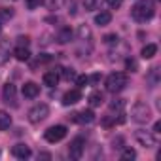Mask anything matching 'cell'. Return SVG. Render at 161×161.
<instances>
[{
	"instance_id": "obj_5",
	"label": "cell",
	"mask_w": 161,
	"mask_h": 161,
	"mask_svg": "<svg viewBox=\"0 0 161 161\" xmlns=\"http://www.w3.org/2000/svg\"><path fill=\"white\" fill-rule=\"evenodd\" d=\"M64 136H66V127H64V125H53V127H49V129L44 133V138H46L47 142H51V144L63 140Z\"/></svg>"
},
{
	"instance_id": "obj_35",
	"label": "cell",
	"mask_w": 161,
	"mask_h": 161,
	"mask_svg": "<svg viewBox=\"0 0 161 161\" xmlns=\"http://www.w3.org/2000/svg\"><path fill=\"white\" fill-rule=\"evenodd\" d=\"M112 144H114V150H116V148L119 150V148H123V146H121V144H123V138H121V136H118V138H114V142H112Z\"/></svg>"
},
{
	"instance_id": "obj_28",
	"label": "cell",
	"mask_w": 161,
	"mask_h": 161,
	"mask_svg": "<svg viewBox=\"0 0 161 161\" xmlns=\"http://www.w3.org/2000/svg\"><path fill=\"white\" fill-rule=\"evenodd\" d=\"M118 40H119L118 34H106L104 36V44L106 46H114V44H118Z\"/></svg>"
},
{
	"instance_id": "obj_24",
	"label": "cell",
	"mask_w": 161,
	"mask_h": 161,
	"mask_svg": "<svg viewBox=\"0 0 161 161\" xmlns=\"http://www.w3.org/2000/svg\"><path fill=\"white\" fill-rule=\"evenodd\" d=\"M136 157V152L133 150V148H125L123 152H121V161H133Z\"/></svg>"
},
{
	"instance_id": "obj_17",
	"label": "cell",
	"mask_w": 161,
	"mask_h": 161,
	"mask_svg": "<svg viewBox=\"0 0 161 161\" xmlns=\"http://www.w3.org/2000/svg\"><path fill=\"white\" fill-rule=\"evenodd\" d=\"M14 55H15L17 61H29V59H31V51H29L27 46H17V47L14 49Z\"/></svg>"
},
{
	"instance_id": "obj_31",
	"label": "cell",
	"mask_w": 161,
	"mask_h": 161,
	"mask_svg": "<svg viewBox=\"0 0 161 161\" xmlns=\"http://www.w3.org/2000/svg\"><path fill=\"white\" fill-rule=\"evenodd\" d=\"M106 4L112 8V10H118V8H121V4H123V0H106Z\"/></svg>"
},
{
	"instance_id": "obj_21",
	"label": "cell",
	"mask_w": 161,
	"mask_h": 161,
	"mask_svg": "<svg viewBox=\"0 0 161 161\" xmlns=\"http://www.w3.org/2000/svg\"><path fill=\"white\" fill-rule=\"evenodd\" d=\"M155 53H157V46L155 44H146L142 47V53L140 55H142V59H152Z\"/></svg>"
},
{
	"instance_id": "obj_1",
	"label": "cell",
	"mask_w": 161,
	"mask_h": 161,
	"mask_svg": "<svg viewBox=\"0 0 161 161\" xmlns=\"http://www.w3.org/2000/svg\"><path fill=\"white\" fill-rule=\"evenodd\" d=\"M155 14V2L153 0H138V2L131 8V15L138 23H146L153 17Z\"/></svg>"
},
{
	"instance_id": "obj_13",
	"label": "cell",
	"mask_w": 161,
	"mask_h": 161,
	"mask_svg": "<svg viewBox=\"0 0 161 161\" xmlns=\"http://www.w3.org/2000/svg\"><path fill=\"white\" fill-rule=\"evenodd\" d=\"M59 78H61V70H49V72H46L44 74V86H47V87H55L57 84H59Z\"/></svg>"
},
{
	"instance_id": "obj_12",
	"label": "cell",
	"mask_w": 161,
	"mask_h": 161,
	"mask_svg": "<svg viewBox=\"0 0 161 161\" xmlns=\"http://www.w3.org/2000/svg\"><path fill=\"white\" fill-rule=\"evenodd\" d=\"M78 101H82V93L80 89H70L63 95V104L64 106H70V104H76Z\"/></svg>"
},
{
	"instance_id": "obj_10",
	"label": "cell",
	"mask_w": 161,
	"mask_h": 161,
	"mask_svg": "<svg viewBox=\"0 0 161 161\" xmlns=\"http://www.w3.org/2000/svg\"><path fill=\"white\" fill-rule=\"evenodd\" d=\"M12 55V42L10 38H2L0 40V66H2Z\"/></svg>"
},
{
	"instance_id": "obj_11",
	"label": "cell",
	"mask_w": 161,
	"mask_h": 161,
	"mask_svg": "<svg viewBox=\"0 0 161 161\" xmlns=\"http://www.w3.org/2000/svg\"><path fill=\"white\" fill-rule=\"evenodd\" d=\"M12 155L17 157V159H29L32 155V152H31V148L27 144H15L12 148Z\"/></svg>"
},
{
	"instance_id": "obj_18",
	"label": "cell",
	"mask_w": 161,
	"mask_h": 161,
	"mask_svg": "<svg viewBox=\"0 0 161 161\" xmlns=\"http://www.w3.org/2000/svg\"><path fill=\"white\" fill-rule=\"evenodd\" d=\"M110 21H112V14H110V12H101V14L95 15V23H97L99 27H106Z\"/></svg>"
},
{
	"instance_id": "obj_14",
	"label": "cell",
	"mask_w": 161,
	"mask_h": 161,
	"mask_svg": "<svg viewBox=\"0 0 161 161\" xmlns=\"http://www.w3.org/2000/svg\"><path fill=\"white\" fill-rule=\"evenodd\" d=\"M40 95V86H36L34 82H27L23 86V97L25 99H36Z\"/></svg>"
},
{
	"instance_id": "obj_6",
	"label": "cell",
	"mask_w": 161,
	"mask_h": 161,
	"mask_svg": "<svg viewBox=\"0 0 161 161\" xmlns=\"http://www.w3.org/2000/svg\"><path fill=\"white\" fill-rule=\"evenodd\" d=\"M84 150H86V140L82 136H76L68 144V155H70V159H80V157L84 155Z\"/></svg>"
},
{
	"instance_id": "obj_30",
	"label": "cell",
	"mask_w": 161,
	"mask_h": 161,
	"mask_svg": "<svg viewBox=\"0 0 161 161\" xmlns=\"http://www.w3.org/2000/svg\"><path fill=\"white\" fill-rule=\"evenodd\" d=\"M76 84H78V87H86L89 84V78L87 76H80V78H76Z\"/></svg>"
},
{
	"instance_id": "obj_3",
	"label": "cell",
	"mask_w": 161,
	"mask_h": 161,
	"mask_svg": "<svg viewBox=\"0 0 161 161\" xmlns=\"http://www.w3.org/2000/svg\"><path fill=\"white\" fill-rule=\"evenodd\" d=\"M131 118L136 121V123H148L150 118H152V112H150V106L142 101H136L133 106H131Z\"/></svg>"
},
{
	"instance_id": "obj_23",
	"label": "cell",
	"mask_w": 161,
	"mask_h": 161,
	"mask_svg": "<svg viewBox=\"0 0 161 161\" xmlns=\"http://www.w3.org/2000/svg\"><path fill=\"white\" fill-rule=\"evenodd\" d=\"M14 17V10L12 8H0V23L2 21H10Z\"/></svg>"
},
{
	"instance_id": "obj_33",
	"label": "cell",
	"mask_w": 161,
	"mask_h": 161,
	"mask_svg": "<svg viewBox=\"0 0 161 161\" xmlns=\"http://www.w3.org/2000/svg\"><path fill=\"white\" fill-rule=\"evenodd\" d=\"M64 2H66V0H53V2L49 4V8H51V10H59Z\"/></svg>"
},
{
	"instance_id": "obj_29",
	"label": "cell",
	"mask_w": 161,
	"mask_h": 161,
	"mask_svg": "<svg viewBox=\"0 0 161 161\" xmlns=\"http://www.w3.org/2000/svg\"><path fill=\"white\" fill-rule=\"evenodd\" d=\"M125 66H127V70H131V72H136V68H138V64H136L135 59H127V61H125Z\"/></svg>"
},
{
	"instance_id": "obj_19",
	"label": "cell",
	"mask_w": 161,
	"mask_h": 161,
	"mask_svg": "<svg viewBox=\"0 0 161 161\" xmlns=\"http://www.w3.org/2000/svg\"><path fill=\"white\" fill-rule=\"evenodd\" d=\"M87 101H89V104L95 108V106H101V104L104 103V95H103L101 91H93V93L89 95V99H87Z\"/></svg>"
},
{
	"instance_id": "obj_9",
	"label": "cell",
	"mask_w": 161,
	"mask_h": 161,
	"mask_svg": "<svg viewBox=\"0 0 161 161\" xmlns=\"http://www.w3.org/2000/svg\"><path fill=\"white\" fill-rule=\"evenodd\" d=\"M2 97H4V103L12 108L17 106V89L14 84H6L4 86V91H2Z\"/></svg>"
},
{
	"instance_id": "obj_25",
	"label": "cell",
	"mask_w": 161,
	"mask_h": 161,
	"mask_svg": "<svg viewBox=\"0 0 161 161\" xmlns=\"http://www.w3.org/2000/svg\"><path fill=\"white\" fill-rule=\"evenodd\" d=\"M101 2H103V0H84V8L87 12H93V10H97L101 6Z\"/></svg>"
},
{
	"instance_id": "obj_16",
	"label": "cell",
	"mask_w": 161,
	"mask_h": 161,
	"mask_svg": "<svg viewBox=\"0 0 161 161\" xmlns=\"http://www.w3.org/2000/svg\"><path fill=\"white\" fill-rule=\"evenodd\" d=\"M78 38L82 40V42H87V44H91V40H93L91 29H89L87 25H80V29H78Z\"/></svg>"
},
{
	"instance_id": "obj_20",
	"label": "cell",
	"mask_w": 161,
	"mask_h": 161,
	"mask_svg": "<svg viewBox=\"0 0 161 161\" xmlns=\"http://www.w3.org/2000/svg\"><path fill=\"white\" fill-rule=\"evenodd\" d=\"M12 125V116L4 110H0V131H6Z\"/></svg>"
},
{
	"instance_id": "obj_8",
	"label": "cell",
	"mask_w": 161,
	"mask_h": 161,
	"mask_svg": "<svg viewBox=\"0 0 161 161\" xmlns=\"http://www.w3.org/2000/svg\"><path fill=\"white\" fill-rule=\"evenodd\" d=\"M135 138H136V142H138L140 146H144V148H153V146L157 144L155 135L150 133V131H136V133H135Z\"/></svg>"
},
{
	"instance_id": "obj_4",
	"label": "cell",
	"mask_w": 161,
	"mask_h": 161,
	"mask_svg": "<svg viewBox=\"0 0 161 161\" xmlns=\"http://www.w3.org/2000/svg\"><path fill=\"white\" fill-rule=\"evenodd\" d=\"M49 116V106L46 103H38L29 110V121L31 123H40Z\"/></svg>"
},
{
	"instance_id": "obj_38",
	"label": "cell",
	"mask_w": 161,
	"mask_h": 161,
	"mask_svg": "<svg viewBox=\"0 0 161 161\" xmlns=\"http://www.w3.org/2000/svg\"><path fill=\"white\" fill-rule=\"evenodd\" d=\"M0 32H2V25H0Z\"/></svg>"
},
{
	"instance_id": "obj_32",
	"label": "cell",
	"mask_w": 161,
	"mask_h": 161,
	"mask_svg": "<svg viewBox=\"0 0 161 161\" xmlns=\"http://www.w3.org/2000/svg\"><path fill=\"white\" fill-rule=\"evenodd\" d=\"M61 72H63V78H64V80L74 78V70H72V68H61Z\"/></svg>"
},
{
	"instance_id": "obj_34",
	"label": "cell",
	"mask_w": 161,
	"mask_h": 161,
	"mask_svg": "<svg viewBox=\"0 0 161 161\" xmlns=\"http://www.w3.org/2000/svg\"><path fill=\"white\" fill-rule=\"evenodd\" d=\"M29 42H31L29 36H19V38H17V44H19V46H29Z\"/></svg>"
},
{
	"instance_id": "obj_36",
	"label": "cell",
	"mask_w": 161,
	"mask_h": 161,
	"mask_svg": "<svg viewBox=\"0 0 161 161\" xmlns=\"http://www.w3.org/2000/svg\"><path fill=\"white\" fill-rule=\"evenodd\" d=\"M161 131V121H157L155 125H153V133H159Z\"/></svg>"
},
{
	"instance_id": "obj_15",
	"label": "cell",
	"mask_w": 161,
	"mask_h": 161,
	"mask_svg": "<svg viewBox=\"0 0 161 161\" xmlns=\"http://www.w3.org/2000/svg\"><path fill=\"white\" fill-rule=\"evenodd\" d=\"M72 36H74L72 29H70V27H63V29L57 32V42H59V44H68V42L72 40Z\"/></svg>"
},
{
	"instance_id": "obj_26",
	"label": "cell",
	"mask_w": 161,
	"mask_h": 161,
	"mask_svg": "<svg viewBox=\"0 0 161 161\" xmlns=\"http://www.w3.org/2000/svg\"><path fill=\"white\" fill-rule=\"evenodd\" d=\"M25 2H27V8L29 10H36V8H40L46 2V0H25Z\"/></svg>"
},
{
	"instance_id": "obj_22",
	"label": "cell",
	"mask_w": 161,
	"mask_h": 161,
	"mask_svg": "<svg viewBox=\"0 0 161 161\" xmlns=\"http://www.w3.org/2000/svg\"><path fill=\"white\" fill-rule=\"evenodd\" d=\"M148 82H150V87H155V86H157V82H159V68H152V70H150Z\"/></svg>"
},
{
	"instance_id": "obj_7",
	"label": "cell",
	"mask_w": 161,
	"mask_h": 161,
	"mask_svg": "<svg viewBox=\"0 0 161 161\" xmlns=\"http://www.w3.org/2000/svg\"><path fill=\"white\" fill-rule=\"evenodd\" d=\"M68 119L74 121V123H80V125H89V123L95 121V114H93V110H82V112L70 114Z\"/></svg>"
},
{
	"instance_id": "obj_2",
	"label": "cell",
	"mask_w": 161,
	"mask_h": 161,
	"mask_svg": "<svg viewBox=\"0 0 161 161\" xmlns=\"http://www.w3.org/2000/svg\"><path fill=\"white\" fill-rule=\"evenodd\" d=\"M127 82H129L127 74H123V72H112V74L106 78V89H108L110 93H119L121 89H125Z\"/></svg>"
},
{
	"instance_id": "obj_37",
	"label": "cell",
	"mask_w": 161,
	"mask_h": 161,
	"mask_svg": "<svg viewBox=\"0 0 161 161\" xmlns=\"http://www.w3.org/2000/svg\"><path fill=\"white\" fill-rule=\"evenodd\" d=\"M38 157H44V159H49L51 155H49V153H38Z\"/></svg>"
},
{
	"instance_id": "obj_27",
	"label": "cell",
	"mask_w": 161,
	"mask_h": 161,
	"mask_svg": "<svg viewBox=\"0 0 161 161\" xmlns=\"http://www.w3.org/2000/svg\"><path fill=\"white\" fill-rule=\"evenodd\" d=\"M123 106H125V101H121V99H118V101L110 103V110H118V112H121V110H123Z\"/></svg>"
}]
</instances>
